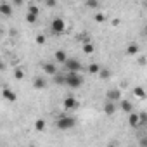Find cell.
Segmentation results:
<instances>
[{
  "label": "cell",
  "mask_w": 147,
  "mask_h": 147,
  "mask_svg": "<svg viewBox=\"0 0 147 147\" xmlns=\"http://www.w3.org/2000/svg\"><path fill=\"white\" fill-rule=\"evenodd\" d=\"M95 21H104V16H102V14H97V16H95Z\"/></svg>",
  "instance_id": "d4e9b609"
},
{
  "label": "cell",
  "mask_w": 147,
  "mask_h": 147,
  "mask_svg": "<svg viewBox=\"0 0 147 147\" xmlns=\"http://www.w3.org/2000/svg\"><path fill=\"white\" fill-rule=\"evenodd\" d=\"M128 123H130V126H133V128H135V126H138V125H140V116H138L137 113H131V114H130Z\"/></svg>",
  "instance_id": "ba28073f"
},
{
  "label": "cell",
  "mask_w": 147,
  "mask_h": 147,
  "mask_svg": "<svg viewBox=\"0 0 147 147\" xmlns=\"http://www.w3.org/2000/svg\"><path fill=\"white\" fill-rule=\"evenodd\" d=\"M64 30H66V23L61 18H54L52 19V31L54 33H62Z\"/></svg>",
  "instance_id": "277c9868"
},
{
  "label": "cell",
  "mask_w": 147,
  "mask_h": 147,
  "mask_svg": "<svg viewBox=\"0 0 147 147\" xmlns=\"http://www.w3.org/2000/svg\"><path fill=\"white\" fill-rule=\"evenodd\" d=\"M76 106H78V102H76V99H75V97H67V99L64 100V109H66V111L75 109Z\"/></svg>",
  "instance_id": "5b68a950"
},
{
  "label": "cell",
  "mask_w": 147,
  "mask_h": 147,
  "mask_svg": "<svg viewBox=\"0 0 147 147\" xmlns=\"http://www.w3.org/2000/svg\"><path fill=\"white\" fill-rule=\"evenodd\" d=\"M64 66H66L67 73H80V69H82L80 61H78V59H73V57H69V59L64 62Z\"/></svg>",
  "instance_id": "3957f363"
},
{
  "label": "cell",
  "mask_w": 147,
  "mask_h": 147,
  "mask_svg": "<svg viewBox=\"0 0 147 147\" xmlns=\"http://www.w3.org/2000/svg\"><path fill=\"white\" fill-rule=\"evenodd\" d=\"M69 57H67V54L64 52V50H57L55 52V61H59V62H66Z\"/></svg>",
  "instance_id": "30bf717a"
},
{
  "label": "cell",
  "mask_w": 147,
  "mask_h": 147,
  "mask_svg": "<svg viewBox=\"0 0 147 147\" xmlns=\"http://www.w3.org/2000/svg\"><path fill=\"white\" fill-rule=\"evenodd\" d=\"M45 128V121L43 119H38L36 121V130H43Z\"/></svg>",
  "instance_id": "44dd1931"
},
{
  "label": "cell",
  "mask_w": 147,
  "mask_h": 147,
  "mask_svg": "<svg viewBox=\"0 0 147 147\" xmlns=\"http://www.w3.org/2000/svg\"><path fill=\"white\" fill-rule=\"evenodd\" d=\"M133 92H135V95H137V97H140V99H145V90H144L142 87H137Z\"/></svg>",
  "instance_id": "2e32d148"
},
{
  "label": "cell",
  "mask_w": 147,
  "mask_h": 147,
  "mask_svg": "<svg viewBox=\"0 0 147 147\" xmlns=\"http://www.w3.org/2000/svg\"><path fill=\"white\" fill-rule=\"evenodd\" d=\"M43 69H45V73H49V75H55V73H57V69H55V64H52V62H49V64H43Z\"/></svg>",
  "instance_id": "7c38bea8"
},
{
  "label": "cell",
  "mask_w": 147,
  "mask_h": 147,
  "mask_svg": "<svg viewBox=\"0 0 147 147\" xmlns=\"http://www.w3.org/2000/svg\"><path fill=\"white\" fill-rule=\"evenodd\" d=\"M121 109H123L125 113L131 114V113H133V104H131L130 100H123V102H121Z\"/></svg>",
  "instance_id": "9c48e42d"
},
{
  "label": "cell",
  "mask_w": 147,
  "mask_h": 147,
  "mask_svg": "<svg viewBox=\"0 0 147 147\" xmlns=\"http://www.w3.org/2000/svg\"><path fill=\"white\" fill-rule=\"evenodd\" d=\"M43 87H45V82L40 78H35V88H43Z\"/></svg>",
  "instance_id": "ac0fdd59"
},
{
  "label": "cell",
  "mask_w": 147,
  "mask_h": 147,
  "mask_svg": "<svg viewBox=\"0 0 147 147\" xmlns=\"http://www.w3.org/2000/svg\"><path fill=\"white\" fill-rule=\"evenodd\" d=\"M87 5H88V7H99V4H95V2H88Z\"/></svg>",
  "instance_id": "484cf974"
},
{
  "label": "cell",
  "mask_w": 147,
  "mask_h": 147,
  "mask_svg": "<svg viewBox=\"0 0 147 147\" xmlns=\"http://www.w3.org/2000/svg\"><path fill=\"white\" fill-rule=\"evenodd\" d=\"M126 54H128V55H135V54H138V45H137V43H130L128 49H126Z\"/></svg>",
  "instance_id": "4fadbf2b"
},
{
  "label": "cell",
  "mask_w": 147,
  "mask_h": 147,
  "mask_svg": "<svg viewBox=\"0 0 147 147\" xmlns=\"http://www.w3.org/2000/svg\"><path fill=\"white\" fill-rule=\"evenodd\" d=\"M83 83V76L80 73H67L66 75V85H69L71 88H78Z\"/></svg>",
  "instance_id": "6da1fadb"
},
{
  "label": "cell",
  "mask_w": 147,
  "mask_h": 147,
  "mask_svg": "<svg viewBox=\"0 0 147 147\" xmlns=\"http://www.w3.org/2000/svg\"><path fill=\"white\" fill-rule=\"evenodd\" d=\"M36 43H45V36L43 35H38L36 36Z\"/></svg>",
  "instance_id": "603a6c76"
},
{
  "label": "cell",
  "mask_w": 147,
  "mask_h": 147,
  "mask_svg": "<svg viewBox=\"0 0 147 147\" xmlns=\"http://www.w3.org/2000/svg\"><path fill=\"white\" fill-rule=\"evenodd\" d=\"M16 78H23V71H21V69L16 71Z\"/></svg>",
  "instance_id": "cb8c5ba5"
},
{
  "label": "cell",
  "mask_w": 147,
  "mask_h": 147,
  "mask_svg": "<svg viewBox=\"0 0 147 147\" xmlns=\"http://www.w3.org/2000/svg\"><path fill=\"white\" fill-rule=\"evenodd\" d=\"M75 118H71V116H62V118H59L57 119V128L59 130H69V128H73V126H75Z\"/></svg>",
  "instance_id": "7a4b0ae2"
},
{
  "label": "cell",
  "mask_w": 147,
  "mask_h": 147,
  "mask_svg": "<svg viewBox=\"0 0 147 147\" xmlns=\"http://www.w3.org/2000/svg\"><path fill=\"white\" fill-rule=\"evenodd\" d=\"M83 52H85V54H92V52H94V45L88 43V42H85V43H83Z\"/></svg>",
  "instance_id": "9a60e30c"
},
{
  "label": "cell",
  "mask_w": 147,
  "mask_h": 147,
  "mask_svg": "<svg viewBox=\"0 0 147 147\" xmlns=\"http://www.w3.org/2000/svg\"><path fill=\"white\" fill-rule=\"evenodd\" d=\"M0 14H4V16L12 14V7H11L7 2H0Z\"/></svg>",
  "instance_id": "52a82bcc"
},
{
  "label": "cell",
  "mask_w": 147,
  "mask_h": 147,
  "mask_svg": "<svg viewBox=\"0 0 147 147\" xmlns=\"http://www.w3.org/2000/svg\"><path fill=\"white\" fill-rule=\"evenodd\" d=\"M4 97L7 99V100H16V94L12 92V90H9V88H4Z\"/></svg>",
  "instance_id": "5bb4252c"
},
{
  "label": "cell",
  "mask_w": 147,
  "mask_h": 147,
  "mask_svg": "<svg viewBox=\"0 0 147 147\" xmlns=\"http://www.w3.org/2000/svg\"><path fill=\"white\" fill-rule=\"evenodd\" d=\"M114 111H116V106H114L111 100H107L106 106H104V113H106V114H113Z\"/></svg>",
  "instance_id": "8fae6325"
},
{
  "label": "cell",
  "mask_w": 147,
  "mask_h": 147,
  "mask_svg": "<svg viewBox=\"0 0 147 147\" xmlns=\"http://www.w3.org/2000/svg\"><path fill=\"white\" fill-rule=\"evenodd\" d=\"M88 71L92 73V75H95V73H100V66H99V64H90V66H88Z\"/></svg>",
  "instance_id": "e0dca14e"
},
{
  "label": "cell",
  "mask_w": 147,
  "mask_h": 147,
  "mask_svg": "<svg viewBox=\"0 0 147 147\" xmlns=\"http://www.w3.org/2000/svg\"><path fill=\"white\" fill-rule=\"evenodd\" d=\"M100 76H102V78H109V76H111V73L106 71V69H100Z\"/></svg>",
  "instance_id": "7402d4cb"
},
{
  "label": "cell",
  "mask_w": 147,
  "mask_h": 147,
  "mask_svg": "<svg viewBox=\"0 0 147 147\" xmlns=\"http://www.w3.org/2000/svg\"><path fill=\"white\" fill-rule=\"evenodd\" d=\"M119 97H121V92L118 90V88H113V90H109L107 92V100H119Z\"/></svg>",
  "instance_id": "8992f818"
},
{
  "label": "cell",
  "mask_w": 147,
  "mask_h": 147,
  "mask_svg": "<svg viewBox=\"0 0 147 147\" xmlns=\"http://www.w3.org/2000/svg\"><path fill=\"white\" fill-rule=\"evenodd\" d=\"M28 14H35V16H38V7H36V5H30Z\"/></svg>",
  "instance_id": "d6986e66"
},
{
  "label": "cell",
  "mask_w": 147,
  "mask_h": 147,
  "mask_svg": "<svg viewBox=\"0 0 147 147\" xmlns=\"http://www.w3.org/2000/svg\"><path fill=\"white\" fill-rule=\"evenodd\" d=\"M36 18H38V16H35V14H26V21H28V23H35Z\"/></svg>",
  "instance_id": "ffe728a7"
}]
</instances>
